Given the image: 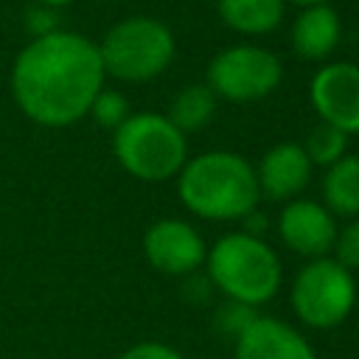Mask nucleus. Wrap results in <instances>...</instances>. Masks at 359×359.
<instances>
[{"label":"nucleus","mask_w":359,"mask_h":359,"mask_svg":"<svg viewBox=\"0 0 359 359\" xmlns=\"http://www.w3.org/2000/svg\"><path fill=\"white\" fill-rule=\"evenodd\" d=\"M98 45L73 31L34 36L11 67V93L20 109L42 126H67L90 112L104 87Z\"/></svg>","instance_id":"nucleus-1"},{"label":"nucleus","mask_w":359,"mask_h":359,"mask_svg":"<svg viewBox=\"0 0 359 359\" xmlns=\"http://www.w3.org/2000/svg\"><path fill=\"white\" fill-rule=\"evenodd\" d=\"M182 205L213 222L244 219L258 205L255 168L236 151H205L180 168Z\"/></svg>","instance_id":"nucleus-2"},{"label":"nucleus","mask_w":359,"mask_h":359,"mask_svg":"<svg viewBox=\"0 0 359 359\" xmlns=\"http://www.w3.org/2000/svg\"><path fill=\"white\" fill-rule=\"evenodd\" d=\"M205 258L210 280L233 303L261 306L275 297L280 286V261L258 236L227 233L210 247Z\"/></svg>","instance_id":"nucleus-3"},{"label":"nucleus","mask_w":359,"mask_h":359,"mask_svg":"<svg viewBox=\"0 0 359 359\" xmlns=\"http://www.w3.org/2000/svg\"><path fill=\"white\" fill-rule=\"evenodd\" d=\"M112 149L118 163L137 180L160 182L174 174L188 160L185 135L157 112H135L129 115L112 137Z\"/></svg>","instance_id":"nucleus-4"},{"label":"nucleus","mask_w":359,"mask_h":359,"mask_svg":"<svg viewBox=\"0 0 359 359\" xmlns=\"http://www.w3.org/2000/svg\"><path fill=\"white\" fill-rule=\"evenodd\" d=\"M174 34L154 17H126L107 31L98 45L104 73L121 81H149L174 59Z\"/></svg>","instance_id":"nucleus-5"},{"label":"nucleus","mask_w":359,"mask_h":359,"mask_svg":"<svg viewBox=\"0 0 359 359\" xmlns=\"http://www.w3.org/2000/svg\"><path fill=\"white\" fill-rule=\"evenodd\" d=\"M356 303L353 272H348L334 258H314L306 264L292 286L294 314L311 328L339 325Z\"/></svg>","instance_id":"nucleus-6"},{"label":"nucleus","mask_w":359,"mask_h":359,"mask_svg":"<svg viewBox=\"0 0 359 359\" xmlns=\"http://www.w3.org/2000/svg\"><path fill=\"white\" fill-rule=\"evenodd\" d=\"M280 59L258 45H233L219 50L208 65V87L216 98L236 104L258 101L280 84Z\"/></svg>","instance_id":"nucleus-7"},{"label":"nucleus","mask_w":359,"mask_h":359,"mask_svg":"<svg viewBox=\"0 0 359 359\" xmlns=\"http://www.w3.org/2000/svg\"><path fill=\"white\" fill-rule=\"evenodd\" d=\"M309 95L323 123H331L345 135H359V65L334 62L320 67Z\"/></svg>","instance_id":"nucleus-8"},{"label":"nucleus","mask_w":359,"mask_h":359,"mask_svg":"<svg viewBox=\"0 0 359 359\" xmlns=\"http://www.w3.org/2000/svg\"><path fill=\"white\" fill-rule=\"evenodd\" d=\"M143 252L149 264L165 275H188L208 255L202 236L182 219L154 222L143 236Z\"/></svg>","instance_id":"nucleus-9"},{"label":"nucleus","mask_w":359,"mask_h":359,"mask_svg":"<svg viewBox=\"0 0 359 359\" xmlns=\"http://www.w3.org/2000/svg\"><path fill=\"white\" fill-rule=\"evenodd\" d=\"M280 238L286 247H292L300 255L323 258L337 238V224L328 208L311 202V199H294L280 210L278 222Z\"/></svg>","instance_id":"nucleus-10"},{"label":"nucleus","mask_w":359,"mask_h":359,"mask_svg":"<svg viewBox=\"0 0 359 359\" xmlns=\"http://www.w3.org/2000/svg\"><path fill=\"white\" fill-rule=\"evenodd\" d=\"M236 359H317L314 348L292 325L275 317H252L236 334Z\"/></svg>","instance_id":"nucleus-11"},{"label":"nucleus","mask_w":359,"mask_h":359,"mask_svg":"<svg viewBox=\"0 0 359 359\" xmlns=\"http://www.w3.org/2000/svg\"><path fill=\"white\" fill-rule=\"evenodd\" d=\"M311 177V160L306 157L303 146L297 143H278L272 146L255 171L258 180V194L275 202L297 196Z\"/></svg>","instance_id":"nucleus-12"},{"label":"nucleus","mask_w":359,"mask_h":359,"mask_svg":"<svg viewBox=\"0 0 359 359\" xmlns=\"http://www.w3.org/2000/svg\"><path fill=\"white\" fill-rule=\"evenodd\" d=\"M339 31H342L339 17L328 3L306 6L292 25V48L300 59L320 62L337 48Z\"/></svg>","instance_id":"nucleus-13"},{"label":"nucleus","mask_w":359,"mask_h":359,"mask_svg":"<svg viewBox=\"0 0 359 359\" xmlns=\"http://www.w3.org/2000/svg\"><path fill=\"white\" fill-rule=\"evenodd\" d=\"M222 22L238 34H269L283 20V0H216Z\"/></svg>","instance_id":"nucleus-14"},{"label":"nucleus","mask_w":359,"mask_h":359,"mask_svg":"<svg viewBox=\"0 0 359 359\" xmlns=\"http://www.w3.org/2000/svg\"><path fill=\"white\" fill-rule=\"evenodd\" d=\"M323 196L331 213L356 216L359 213V157L342 154L328 165L323 180Z\"/></svg>","instance_id":"nucleus-15"},{"label":"nucleus","mask_w":359,"mask_h":359,"mask_svg":"<svg viewBox=\"0 0 359 359\" xmlns=\"http://www.w3.org/2000/svg\"><path fill=\"white\" fill-rule=\"evenodd\" d=\"M213 112H216V95H213V90L208 84H188V87H182L174 95L165 118L185 135V132H196V129L208 126L210 118H213Z\"/></svg>","instance_id":"nucleus-16"},{"label":"nucleus","mask_w":359,"mask_h":359,"mask_svg":"<svg viewBox=\"0 0 359 359\" xmlns=\"http://www.w3.org/2000/svg\"><path fill=\"white\" fill-rule=\"evenodd\" d=\"M345 146H348L345 132H339L331 123H320L309 132V137L303 143V151L311 160V165H331L345 154Z\"/></svg>","instance_id":"nucleus-17"},{"label":"nucleus","mask_w":359,"mask_h":359,"mask_svg":"<svg viewBox=\"0 0 359 359\" xmlns=\"http://www.w3.org/2000/svg\"><path fill=\"white\" fill-rule=\"evenodd\" d=\"M90 112L95 118V123L107 126V129H118L126 118H129V104L118 90H98V95L90 104Z\"/></svg>","instance_id":"nucleus-18"},{"label":"nucleus","mask_w":359,"mask_h":359,"mask_svg":"<svg viewBox=\"0 0 359 359\" xmlns=\"http://www.w3.org/2000/svg\"><path fill=\"white\" fill-rule=\"evenodd\" d=\"M334 252H337V264H342L348 272H353V269H359V219L356 222H351L342 233H337V238H334V247H331Z\"/></svg>","instance_id":"nucleus-19"},{"label":"nucleus","mask_w":359,"mask_h":359,"mask_svg":"<svg viewBox=\"0 0 359 359\" xmlns=\"http://www.w3.org/2000/svg\"><path fill=\"white\" fill-rule=\"evenodd\" d=\"M118 359H182V353H177L168 345L160 342H140L135 348H129L126 353H121Z\"/></svg>","instance_id":"nucleus-20"},{"label":"nucleus","mask_w":359,"mask_h":359,"mask_svg":"<svg viewBox=\"0 0 359 359\" xmlns=\"http://www.w3.org/2000/svg\"><path fill=\"white\" fill-rule=\"evenodd\" d=\"M73 0H39V6L45 8H62V6H70Z\"/></svg>","instance_id":"nucleus-21"},{"label":"nucleus","mask_w":359,"mask_h":359,"mask_svg":"<svg viewBox=\"0 0 359 359\" xmlns=\"http://www.w3.org/2000/svg\"><path fill=\"white\" fill-rule=\"evenodd\" d=\"M292 3H297V6H320V3H325V0H292Z\"/></svg>","instance_id":"nucleus-22"}]
</instances>
